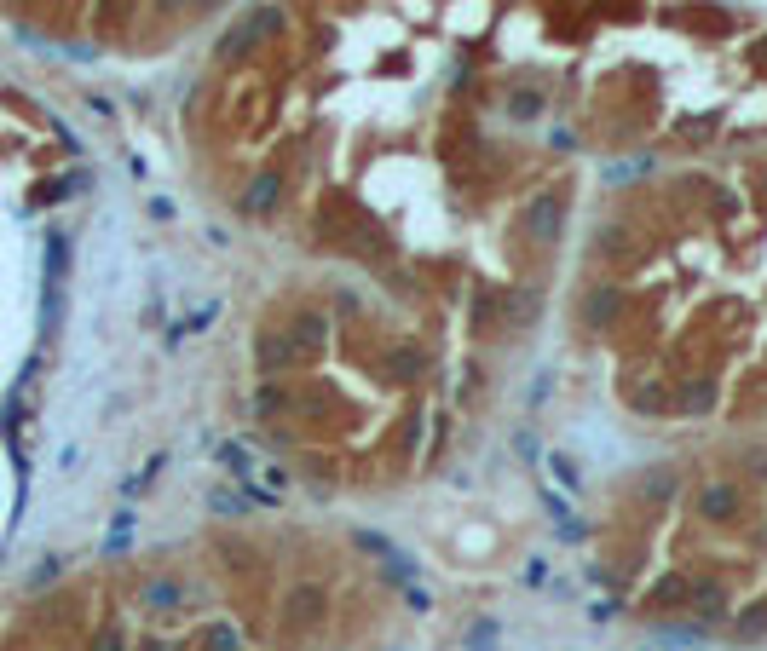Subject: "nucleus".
<instances>
[{
	"label": "nucleus",
	"mask_w": 767,
	"mask_h": 651,
	"mask_svg": "<svg viewBox=\"0 0 767 651\" xmlns=\"http://www.w3.org/2000/svg\"><path fill=\"white\" fill-rule=\"evenodd\" d=\"M243 208H248V214H272V208H277V179H272V173H265V179H254V190L243 196Z\"/></svg>",
	"instance_id": "obj_5"
},
{
	"label": "nucleus",
	"mask_w": 767,
	"mask_h": 651,
	"mask_svg": "<svg viewBox=\"0 0 767 651\" xmlns=\"http://www.w3.org/2000/svg\"><path fill=\"white\" fill-rule=\"evenodd\" d=\"M560 225H566V196H537V208H531V231L537 236H560Z\"/></svg>",
	"instance_id": "obj_1"
},
{
	"label": "nucleus",
	"mask_w": 767,
	"mask_h": 651,
	"mask_svg": "<svg viewBox=\"0 0 767 651\" xmlns=\"http://www.w3.org/2000/svg\"><path fill=\"white\" fill-rule=\"evenodd\" d=\"M145 599H150V611H168V606L179 599V589H174V582H156V589H150Z\"/></svg>",
	"instance_id": "obj_6"
},
{
	"label": "nucleus",
	"mask_w": 767,
	"mask_h": 651,
	"mask_svg": "<svg viewBox=\"0 0 767 651\" xmlns=\"http://www.w3.org/2000/svg\"><path fill=\"white\" fill-rule=\"evenodd\" d=\"M254 358H260V369L272 375V369H289V363H294V346L283 335H260L254 340Z\"/></svg>",
	"instance_id": "obj_2"
},
{
	"label": "nucleus",
	"mask_w": 767,
	"mask_h": 651,
	"mask_svg": "<svg viewBox=\"0 0 767 651\" xmlns=\"http://www.w3.org/2000/svg\"><path fill=\"white\" fill-rule=\"evenodd\" d=\"M698 507H704V513H710V519H727L733 507H739V490H733V484H710V490H704V502H698Z\"/></svg>",
	"instance_id": "obj_4"
},
{
	"label": "nucleus",
	"mask_w": 767,
	"mask_h": 651,
	"mask_svg": "<svg viewBox=\"0 0 767 651\" xmlns=\"http://www.w3.org/2000/svg\"><path fill=\"white\" fill-rule=\"evenodd\" d=\"M583 311H589L594 329H606V323H612V317L623 311V294H618V289H594V294L583 300Z\"/></svg>",
	"instance_id": "obj_3"
},
{
	"label": "nucleus",
	"mask_w": 767,
	"mask_h": 651,
	"mask_svg": "<svg viewBox=\"0 0 767 651\" xmlns=\"http://www.w3.org/2000/svg\"><path fill=\"white\" fill-rule=\"evenodd\" d=\"M92 651H128V634H121V628H104L99 640H92Z\"/></svg>",
	"instance_id": "obj_7"
},
{
	"label": "nucleus",
	"mask_w": 767,
	"mask_h": 651,
	"mask_svg": "<svg viewBox=\"0 0 767 651\" xmlns=\"http://www.w3.org/2000/svg\"><path fill=\"white\" fill-rule=\"evenodd\" d=\"M208 651H237V634H231L225 623H219V628H208Z\"/></svg>",
	"instance_id": "obj_8"
}]
</instances>
